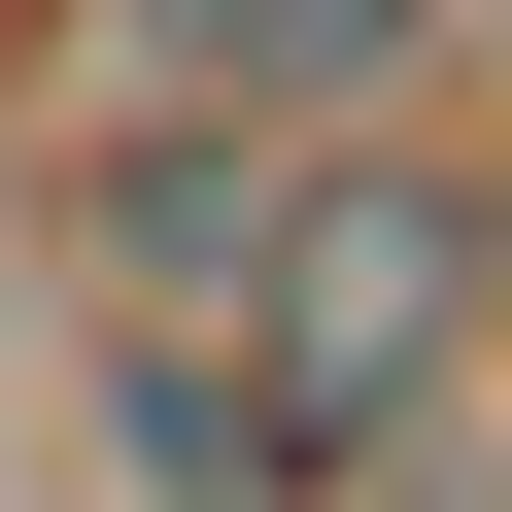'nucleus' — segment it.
Wrapping results in <instances>:
<instances>
[{
  "instance_id": "1",
  "label": "nucleus",
  "mask_w": 512,
  "mask_h": 512,
  "mask_svg": "<svg viewBox=\"0 0 512 512\" xmlns=\"http://www.w3.org/2000/svg\"><path fill=\"white\" fill-rule=\"evenodd\" d=\"M239 342L308 376V444L444 410V376L512 342V137H444V103H342V137L274 171V274H239Z\"/></svg>"
},
{
  "instance_id": "2",
  "label": "nucleus",
  "mask_w": 512,
  "mask_h": 512,
  "mask_svg": "<svg viewBox=\"0 0 512 512\" xmlns=\"http://www.w3.org/2000/svg\"><path fill=\"white\" fill-rule=\"evenodd\" d=\"M274 171H308V137L239 103V69H103L69 171H35V205H69V308H239V274H274Z\"/></svg>"
},
{
  "instance_id": "3",
  "label": "nucleus",
  "mask_w": 512,
  "mask_h": 512,
  "mask_svg": "<svg viewBox=\"0 0 512 512\" xmlns=\"http://www.w3.org/2000/svg\"><path fill=\"white\" fill-rule=\"evenodd\" d=\"M69 478L103 512H342L308 376L239 342V308H69Z\"/></svg>"
},
{
  "instance_id": "4",
  "label": "nucleus",
  "mask_w": 512,
  "mask_h": 512,
  "mask_svg": "<svg viewBox=\"0 0 512 512\" xmlns=\"http://www.w3.org/2000/svg\"><path fill=\"white\" fill-rule=\"evenodd\" d=\"M444 35H478V0H205V69L274 103V137H342V103H444Z\"/></svg>"
},
{
  "instance_id": "5",
  "label": "nucleus",
  "mask_w": 512,
  "mask_h": 512,
  "mask_svg": "<svg viewBox=\"0 0 512 512\" xmlns=\"http://www.w3.org/2000/svg\"><path fill=\"white\" fill-rule=\"evenodd\" d=\"M342 512H512V410H478V376H444V410H376V444H342Z\"/></svg>"
},
{
  "instance_id": "6",
  "label": "nucleus",
  "mask_w": 512,
  "mask_h": 512,
  "mask_svg": "<svg viewBox=\"0 0 512 512\" xmlns=\"http://www.w3.org/2000/svg\"><path fill=\"white\" fill-rule=\"evenodd\" d=\"M103 69H205V0H103Z\"/></svg>"
}]
</instances>
